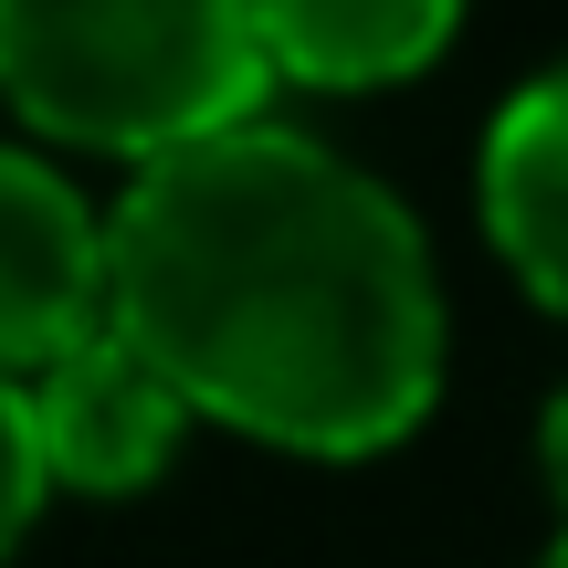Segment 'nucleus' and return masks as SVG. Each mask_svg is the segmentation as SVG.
I'll list each match as a JSON object with an SVG mask.
<instances>
[{
	"mask_svg": "<svg viewBox=\"0 0 568 568\" xmlns=\"http://www.w3.org/2000/svg\"><path fill=\"white\" fill-rule=\"evenodd\" d=\"M105 316L190 410L305 453L389 443L443 389V274L410 201L274 116L138 159L105 222Z\"/></svg>",
	"mask_w": 568,
	"mask_h": 568,
	"instance_id": "f257e3e1",
	"label": "nucleus"
},
{
	"mask_svg": "<svg viewBox=\"0 0 568 568\" xmlns=\"http://www.w3.org/2000/svg\"><path fill=\"white\" fill-rule=\"evenodd\" d=\"M0 84L63 138L159 159L232 126L274 74L253 11L222 0H0Z\"/></svg>",
	"mask_w": 568,
	"mask_h": 568,
	"instance_id": "f03ea898",
	"label": "nucleus"
},
{
	"mask_svg": "<svg viewBox=\"0 0 568 568\" xmlns=\"http://www.w3.org/2000/svg\"><path fill=\"white\" fill-rule=\"evenodd\" d=\"M21 400H32V432H42V474L95 485V495L148 485V474L180 453V432H190L180 379H169L116 316H95L74 347H53V358L21 379Z\"/></svg>",
	"mask_w": 568,
	"mask_h": 568,
	"instance_id": "7ed1b4c3",
	"label": "nucleus"
},
{
	"mask_svg": "<svg viewBox=\"0 0 568 568\" xmlns=\"http://www.w3.org/2000/svg\"><path fill=\"white\" fill-rule=\"evenodd\" d=\"M105 316V222L63 169L0 138V379L42 368Z\"/></svg>",
	"mask_w": 568,
	"mask_h": 568,
	"instance_id": "20e7f679",
	"label": "nucleus"
},
{
	"mask_svg": "<svg viewBox=\"0 0 568 568\" xmlns=\"http://www.w3.org/2000/svg\"><path fill=\"white\" fill-rule=\"evenodd\" d=\"M485 222L506 264L568 305V63L527 74L485 126Z\"/></svg>",
	"mask_w": 568,
	"mask_h": 568,
	"instance_id": "39448f33",
	"label": "nucleus"
},
{
	"mask_svg": "<svg viewBox=\"0 0 568 568\" xmlns=\"http://www.w3.org/2000/svg\"><path fill=\"white\" fill-rule=\"evenodd\" d=\"M253 42H264V74L295 84H389L453 42V11L443 0H274L253 11Z\"/></svg>",
	"mask_w": 568,
	"mask_h": 568,
	"instance_id": "423d86ee",
	"label": "nucleus"
},
{
	"mask_svg": "<svg viewBox=\"0 0 568 568\" xmlns=\"http://www.w3.org/2000/svg\"><path fill=\"white\" fill-rule=\"evenodd\" d=\"M42 432H32V400H21V379H0V548H11L21 527H32L42 506Z\"/></svg>",
	"mask_w": 568,
	"mask_h": 568,
	"instance_id": "0eeeda50",
	"label": "nucleus"
},
{
	"mask_svg": "<svg viewBox=\"0 0 568 568\" xmlns=\"http://www.w3.org/2000/svg\"><path fill=\"white\" fill-rule=\"evenodd\" d=\"M537 453H548V474H558V495H568V389L548 400V422H537Z\"/></svg>",
	"mask_w": 568,
	"mask_h": 568,
	"instance_id": "6e6552de",
	"label": "nucleus"
},
{
	"mask_svg": "<svg viewBox=\"0 0 568 568\" xmlns=\"http://www.w3.org/2000/svg\"><path fill=\"white\" fill-rule=\"evenodd\" d=\"M537 568H568V527H558V537H548V558H537Z\"/></svg>",
	"mask_w": 568,
	"mask_h": 568,
	"instance_id": "1a4fd4ad",
	"label": "nucleus"
}]
</instances>
